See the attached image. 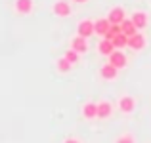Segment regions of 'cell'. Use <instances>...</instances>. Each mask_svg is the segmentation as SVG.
Masks as SVG:
<instances>
[{
	"mask_svg": "<svg viewBox=\"0 0 151 143\" xmlns=\"http://www.w3.org/2000/svg\"><path fill=\"white\" fill-rule=\"evenodd\" d=\"M117 107H119V111H121L122 114H132L134 111H136V99H134L132 95L124 94V95H121V97H119Z\"/></svg>",
	"mask_w": 151,
	"mask_h": 143,
	"instance_id": "obj_1",
	"label": "cell"
},
{
	"mask_svg": "<svg viewBox=\"0 0 151 143\" xmlns=\"http://www.w3.org/2000/svg\"><path fill=\"white\" fill-rule=\"evenodd\" d=\"M52 14L55 15V17H69L71 14H73V10H71V4L67 2V0H55L54 4H52Z\"/></svg>",
	"mask_w": 151,
	"mask_h": 143,
	"instance_id": "obj_2",
	"label": "cell"
},
{
	"mask_svg": "<svg viewBox=\"0 0 151 143\" xmlns=\"http://www.w3.org/2000/svg\"><path fill=\"white\" fill-rule=\"evenodd\" d=\"M35 10V0H14V11L17 15H29Z\"/></svg>",
	"mask_w": 151,
	"mask_h": 143,
	"instance_id": "obj_3",
	"label": "cell"
},
{
	"mask_svg": "<svg viewBox=\"0 0 151 143\" xmlns=\"http://www.w3.org/2000/svg\"><path fill=\"white\" fill-rule=\"evenodd\" d=\"M77 34H78V36H84V38H90L92 34H96L92 19H82V21H78V25H77Z\"/></svg>",
	"mask_w": 151,
	"mask_h": 143,
	"instance_id": "obj_4",
	"label": "cell"
},
{
	"mask_svg": "<svg viewBox=\"0 0 151 143\" xmlns=\"http://www.w3.org/2000/svg\"><path fill=\"white\" fill-rule=\"evenodd\" d=\"M100 77L103 78V80L113 82V80H117V77H119V69L107 61V63H103V65L100 67Z\"/></svg>",
	"mask_w": 151,
	"mask_h": 143,
	"instance_id": "obj_5",
	"label": "cell"
},
{
	"mask_svg": "<svg viewBox=\"0 0 151 143\" xmlns=\"http://www.w3.org/2000/svg\"><path fill=\"white\" fill-rule=\"evenodd\" d=\"M145 44H147V38H145L144 34H142V31H138L136 34L128 36V48H130V50H134V51L144 50Z\"/></svg>",
	"mask_w": 151,
	"mask_h": 143,
	"instance_id": "obj_6",
	"label": "cell"
},
{
	"mask_svg": "<svg viewBox=\"0 0 151 143\" xmlns=\"http://www.w3.org/2000/svg\"><path fill=\"white\" fill-rule=\"evenodd\" d=\"M107 19H109V23H117V25H121V23L126 19L124 8H122V6H113L109 10V14H107Z\"/></svg>",
	"mask_w": 151,
	"mask_h": 143,
	"instance_id": "obj_7",
	"label": "cell"
},
{
	"mask_svg": "<svg viewBox=\"0 0 151 143\" xmlns=\"http://www.w3.org/2000/svg\"><path fill=\"white\" fill-rule=\"evenodd\" d=\"M109 63H111V65H115L117 69H124V67L128 65V57L124 55V51H122V50H115L113 54L109 55Z\"/></svg>",
	"mask_w": 151,
	"mask_h": 143,
	"instance_id": "obj_8",
	"label": "cell"
},
{
	"mask_svg": "<svg viewBox=\"0 0 151 143\" xmlns=\"http://www.w3.org/2000/svg\"><path fill=\"white\" fill-rule=\"evenodd\" d=\"M130 19H132V23L134 25H136V29L138 31H144L145 27L149 25V15L145 14V11H134L132 15H130Z\"/></svg>",
	"mask_w": 151,
	"mask_h": 143,
	"instance_id": "obj_9",
	"label": "cell"
},
{
	"mask_svg": "<svg viewBox=\"0 0 151 143\" xmlns=\"http://www.w3.org/2000/svg\"><path fill=\"white\" fill-rule=\"evenodd\" d=\"M71 50H75V51H78V54H86V51L90 50V46H88V40H86L84 36H78V34H75L73 38H71Z\"/></svg>",
	"mask_w": 151,
	"mask_h": 143,
	"instance_id": "obj_10",
	"label": "cell"
},
{
	"mask_svg": "<svg viewBox=\"0 0 151 143\" xmlns=\"http://www.w3.org/2000/svg\"><path fill=\"white\" fill-rule=\"evenodd\" d=\"M81 114H82L84 120H94V118H98V103L86 101L81 109Z\"/></svg>",
	"mask_w": 151,
	"mask_h": 143,
	"instance_id": "obj_11",
	"label": "cell"
},
{
	"mask_svg": "<svg viewBox=\"0 0 151 143\" xmlns=\"http://www.w3.org/2000/svg\"><path fill=\"white\" fill-rule=\"evenodd\" d=\"M111 114H113V103L107 101V99L98 101V118H100V120H105Z\"/></svg>",
	"mask_w": 151,
	"mask_h": 143,
	"instance_id": "obj_12",
	"label": "cell"
},
{
	"mask_svg": "<svg viewBox=\"0 0 151 143\" xmlns=\"http://www.w3.org/2000/svg\"><path fill=\"white\" fill-rule=\"evenodd\" d=\"M109 27H111V23H109L107 17H100V19L94 21V31H96V34H100V36H105Z\"/></svg>",
	"mask_w": 151,
	"mask_h": 143,
	"instance_id": "obj_13",
	"label": "cell"
},
{
	"mask_svg": "<svg viewBox=\"0 0 151 143\" xmlns=\"http://www.w3.org/2000/svg\"><path fill=\"white\" fill-rule=\"evenodd\" d=\"M115 50H117V48H115L113 40H107V38H103L100 44H98V51H100L101 55H105V57H109V55L113 54Z\"/></svg>",
	"mask_w": 151,
	"mask_h": 143,
	"instance_id": "obj_14",
	"label": "cell"
},
{
	"mask_svg": "<svg viewBox=\"0 0 151 143\" xmlns=\"http://www.w3.org/2000/svg\"><path fill=\"white\" fill-rule=\"evenodd\" d=\"M121 31H122V33L126 34V36H132V34H136V33H138L136 25L132 23V19H130V17H126L124 21L121 23Z\"/></svg>",
	"mask_w": 151,
	"mask_h": 143,
	"instance_id": "obj_15",
	"label": "cell"
},
{
	"mask_svg": "<svg viewBox=\"0 0 151 143\" xmlns=\"http://www.w3.org/2000/svg\"><path fill=\"white\" fill-rule=\"evenodd\" d=\"M113 44H115L117 50H124V48H128V36H126L124 33L117 34V36L113 38Z\"/></svg>",
	"mask_w": 151,
	"mask_h": 143,
	"instance_id": "obj_16",
	"label": "cell"
},
{
	"mask_svg": "<svg viewBox=\"0 0 151 143\" xmlns=\"http://www.w3.org/2000/svg\"><path fill=\"white\" fill-rule=\"evenodd\" d=\"M71 67H73V65H71V63L67 61V59L63 57V55L58 59V61H55V69H58V73H69Z\"/></svg>",
	"mask_w": 151,
	"mask_h": 143,
	"instance_id": "obj_17",
	"label": "cell"
},
{
	"mask_svg": "<svg viewBox=\"0 0 151 143\" xmlns=\"http://www.w3.org/2000/svg\"><path fill=\"white\" fill-rule=\"evenodd\" d=\"M63 57H65L67 61L71 63V65H75V63L81 61V54H78V51H75V50H71V48L65 51V54H63Z\"/></svg>",
	"mask_w": 151,
	"mask_h": 143,
	"instance_id": "obj_18",
	"label": "cell"
},
{
	"mask_svg": "<svg viewBox=\"0 0 151 143\" xmlns=\"http://www.w3.org/2000/svg\"><path fill=\"white\" fill-rule=\"evenodd\" d=\"M122 31H121V25H117V23H111V27H109V31H107V34L103 38H107V40H113L117 34H121Z\"/></svg>",
	"mask_w": 151,
	"mask_h": 143,
	"instance_id": "obj_19",
	"label": "cell"
},
{
	"mask_svg": "<svg viewBox=\"0 0 151 143\" xmlns=\"http://www.w3.org/2000/svg\"><path fill=\"white\" fill-rule=\"evenodd\" d=\"M115 143H136V139H134L130 134H122L121 137H117V141Z\"/></svg>",
	"mask_w": 151,
	"mask_h": 143,
	"instance_id": "obj_20",
	"label": "cell"
},
{
	"mask_svg": "<svg viewBox=\"0 0 151 143\" xmlns=\"http://www.w3.org/2000/svg\"><path fill=\"white\" fill-rule=\"evenodd\" d=\"M63 143H82V141L78 139V137H67V139L63 141Z\"/></svg>",
	"mask_w": 151,
	"mask_h": 143,
	"instance_id": "obj_21",
	"label": "cell"
},
{
	"mask_svg": "<svg viewBox=\"0 0 151 143\" xmlns=\"http://www.w3.org/2000/svg\"><path fill=\"white\" fill-rule=\"evenodd\" d=\"M73 2H75V4H86L88 0H73Z\"/></svg>",
	"mask_w": 151,
	"mask_h": 143,
	"instance_id": "obj_22",
	"label": "cell"
}]
</instances>
